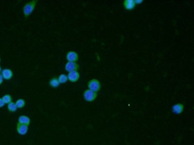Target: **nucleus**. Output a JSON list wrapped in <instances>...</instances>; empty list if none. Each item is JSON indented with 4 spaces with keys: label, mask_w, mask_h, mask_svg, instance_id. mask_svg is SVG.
<instances>
[{
    "label": "nucleus",
    "mask_w": 194,
    "mask_h": 145,
    "mask_svg": "<svg viewBox=\"0 0 194 145\" xmlns=\"http://www.w3.org/2000/svg\"><path fill=\"white\" fill-rule=\"evenodd\" d=\"M15 104H16L18 108H22L25 106V101L23 99H19L16 100Z\"/></svg>",
    "instance_id": "14"
},
{
    "label": "nucleus",
    "mask_w": 194,
    "mask_h": 145,
    "mask_svg": "<svg viewBox=\"0 0 194 145\" xmlns=\"http://www.w3.org/2000/svg\"><path fill=\"white\" fill-rule=\"evenodd\" d=\"M1 75L4 79L6 80H10L13 76V72L10 69L6 68L2 70Z\"/></svg>",
    "instance_id": "8"
},
{
    "label": "nucleus",
    "mask_w": 194,
    "mask_h": 145,
    "mask_svg": "<svg viewBox=\"0 0 194 145\" xmlns=\"http://www.w3.org/2000/svg\"><path fill=\"white\" fill-rule=\"evenodd\" d=\"M142 2H143L142 0H136V1H134L135 4H141Z\"/></svg>",
    "instance_id": "19"
},
{
    "label": "nucleus",
    "mask_w": 194,
    "mask_h": 145,
    "mask_svg": "<svg viewBox=\"0 0 194 145\" xmlns=\"http://www.w3.org/2000/svg\"><path fill=\"white\" fill-rule=\"evenodd\" d=\"M78 68V64L75 62H68L65 65V70L69 72L73 71H77Z\"/></svg>",
    "instance_id": "6"
},
{
    "label": "nucleus",
    "mask_w": 194,
    "mask_h": 145,
    "mask_svg": "<svg viewBox=\"0 0 194 145\" xmlns=\"http://www.w3.org/2000/svg\"><path fill=\"white\" fill-rule=\"evenodd\" d=\"M3 76H2V75H1V74H0V85H1L2 83H3Z\"/></svg>",
    "instance_id": "18"
},
{
    "label": "nucleus",
    "mask_w": 194,
    "mask_h": 145,
    "mask_svg": "<svg viewBox=\"0 0 194 145\" xmlns=\"http://www.w3.org/2000/svg\"><path fill=\"white\" fill-rule=\"evenodd\" d=\"M2 71V70H1V67H0V72H1Z\"/></svg>",
    "instance_id": "20"
},
{
    "label": "nucleus",
    "mask_w": 194,
    "mask_h": 145,
    "mask_svg": "<svg viewBox=\"0 0 194 145\" xmlns=\"http://www.w3.org/2000/svg\"><path fill=\"white\" fill-rule=\"evenodd\" d=\"M0 62H1V58H0Z\"/></svg>",
    "instance_id": "21"
},
{
    "label": "nucleus",
    "mask_w": 194,
    "mask_h": 145,
    "mask_svg": "<svg viewBox=\"0 0 194 145\" xmlns=\"http://www.w3.org/2000/svg\"><path fill=\"white\" fill-rule=\"evenodd\" d=\"M184 109V105L182 104H177L173 106L172 111L176 114H181Z\"/></svg>",
    "instance_id": "9"
},
{
    "label": "nucleus",
    "mask_w": 194,
    "mask_h": 145,
    "mask_svg": "<svg viewBox=\"0 0 194 145\" xmlns=\"http://www.w3.org/2000/svg\"><path fill=\"white\" fill-rule=\"evenodd\" d=\"M2 99L4 101V102L5 103V104H8L12 102V97L11 96V95H8V94H7V95H5L4 96H3Z\"/></svg>",
    "instance_id": "15"
},
{
    "label": "nucleus",
    "mask_w": 194,
    "mask_h": 145,
    "mask_svg": "<svg viewBox=\"0 0 194 145\" xmlns=\"http://www.w3.org/2000/svg\"><path fill=\"white\" fill-rule=\"evenodd\" d=\"M135 3L133 0H126L124 2V6L126 10H132L135 7Z\"/></svg>",
    "instance_id": "11"
},
{
    "label": "nucleus",
    "mask_w": 194,
    "mask_h": 145,
    "mask_svg": "<svg viewBox=\"0 0 194 145\" xmlns=\"http://www.w3.org/2000/svg\"><path fill=\"white\" fill-rule=\"evenodd\" d=\"M88 89L94 92H98L101 88V84L100 82L97 79H92L88 82Z\"/></svg>",
    "instance_id": "2"
},
{
    "label": "nucleus",
    "mask_w": 194,
    "mask_h": 145,
    "mask_svg": "<svg viewBox=\"0 0 194 145\" xmlns=\"http://www.w3.org/2000/svg\"><path fill=\"white\" fill-rule=\"evenodd\" d=\"M49 84L51 87H52V88H57V87L59 86L60 82L57 78H53L50 80Z\"/></svg>",
    "instance_id": "12"
},
{
    "label": "nucleus",
    "mask_w": 194,
    "mask_h": 145,
    "mask_svg": "<svg viewBox=\"0 0 194 145\" xmlns=\"http://www.w3.org/2000/svg\"><path fill=\"white\" fill-rule=\"evenodd\" d=\"M58 80H59L60 83H65L68 81V76L66 75L62 74L59 76Z\"/></svg>",
    "instance_id": "16"
},
{
    "label": "nucleus",
    "mask_w": 194,
    "mask_h": 145,
    "mask_svg": "<svg viewBox=\"0 0 194 145\" xmlns=\"http://www.w3.org/2000/svg\"><path fill=\"white\" fill-rule=\"evenodd\" d=\"M83 96L84 99L87 101V102H93V101H94L96 99L97 96V93L90 90L87 89L84 91Z\"/></svg>",
    "instance_id": "3"
},
{
    "label": "nucleus",
    "mask_w": 194,
    "mask_h": 145,
    "mask_svg": "<svg viewBox=\"0 0 194 145\" xmlns=\"http://www.w3.org/2000/svg\"><path fill=\"white\" fill-rule=\"evenodd\" d=\"M16 130L18 133L20 135H25L27 133L28 131V126L24 125V124H21L19 123H18L17 127H16Z\"/></svg>",
    "instance_id": "7"
},
{
    "label": "nucleus",
    "mask_w": 194,
    "mask_h": 145,
    "mask_svg": "<svg viewBox=\"0 0 194 145\" xmlns=\"http://www.w3.org/2000/svg\"><path fill=\"white\" fill-rule=\"evenodd\" d=\"M37 3V1L33 0V1H31L29 2L28 3L26 4L25 6L23 7V11L24 16L26 18L28 17L32 14V13L33 12V11L34 10V9L35 8Z\"/></svg>",
    "instance_id": "1"
},
{
    "label": "nucleus",
    "mask_w": 194,
    "mask_h": 145,
    "mask_svg": "<svg viewBox=\"0 0 194 145\" xmlns=\"http://www.w3.org/2000/svg\"><path fill=\"white\" fill-rule=\"evenodd\" d=\"M5 103L4 102V101L2 98H0V108H2L4 106Z\"/></svg>",
    "instance_id": "17"
},
{
    "label": "nucleus",
    "mask_w": 194,
    "mask_h": 145,
    "mask_svg": "<svg viewBox=\"0 0 194 145\" xmlns=\"http://www.w3.org/2000/svg\"><path fill=\"white\" fill-rule=\"evenodd\" d=\"M18 123L29 126L31 123V119L26 115H20L18 119Z\"/></svg>",
    "instance_id": "10"
},
{
    "label": "nucleus",
    "mask_w": 194,
    "mask_h": 145,
    "mask_svg": "<svg viewBox=\"0 0 194 145\" xmlns=\"http://www.w3.org/2000/svg\"><path fill=\"white\" fill-rule=\"evenodd\" d=\"M68 79L71 82H76L80 79V73L77 71L69 72L68 75Z\"/></svg>",
    "instance_id": "5"
},
{
    "label": "nucleus",
    "mask_w": 194,
    "mask_h": 145,
    "mask_svg": "<svg viewBox=\"0 0 194 145\" xmlns=\"http://www.w3.org/2000/svg\"><path fill=\"white\" fill-rule=\"evenodd\" d=\"M7 108H8V110L11 112H14L15 111H16V110L18 109V107H17L16 104L13 102H11L8 104Z\"/></svg>",
    "instance_id": "13"
},
{
    "label": "nucleus",
    "mask_w": 194,
    "mask_h": 145,
    "mask_svg": "<svg viewBox=\"0 0 194 145\" xmlns=\"http://www.w3.org/2000/svg\"><path fill=\"white\" fill-rule=\"evenodd\" d=\"M78 55L74 51H69L66 55V59L68 62H75L78 60Z\"/></svg>",
    "instance_id": "4"
}]
</instances>
